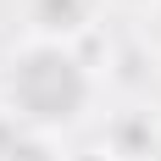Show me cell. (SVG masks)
I'll list each match as a JSON object with an SVG mask.
<instances>
[{
  "instance_id": "obj_1",
  "label": "cell",
  "mask_w": 161,
  "mask_h": 161,
  "mask_svg": "<svg viewBox=\"0 0 161 161\" xmlns=\"http://www.w3.org/2000/svg\"><path fill=\"white\" fill-rule=\"evenodd\" d=\"M89 95H95L89 67H83L61 39H33L28 50L11 56L6 106H11V117H22L33 133H50V128L78 122L83 106H89Z\"/></svg>"
},
{
  "instance_id": "obj_2",
  "label": "cell",
  "mask_w": 161,
  "mask_h": 161,
  "mask_svg": "<svg viewBox=\"0 0 161 161\" xmlns=\"http://www.w3.org/2000/svg\"><path fill=\"white\" fill-rule=\"evenodd\" d=\"M89 6H95V0H33V22H39L45 39H56V33H83L89 28Z\"/></svg>"
},
{
  "instance_id": "obj_3",
  "label": "cell",
  "mask_w": 161,
  "mask_h": 161,
  "mask_svg": "<svg viewBox=\"0 0 161 161\" xmlns=\"http://www.w3.org/2000/svg\"><path fill=\"white\" fill-rule=\"evenodd\" d=\"M0 161H61V156L45 145V133H28V139H11Z\"/></svg>"
},
{
  "instance_id": "obj_6",
  "label": "cell",
  "mask_w": 161,
  "mask_h": 161,
  "mask_svg": "<svg viewBox=\"0 0 161 161\" xmlns=\"http://www.w3.org/2000/svg\"><path fill=\"white\" fill-rule=\"evenodd\" d=\"M150 161H161V150H156V156H150Z\"/></svg>"
},
{
  "instance_id": "obj_5",
  "label": "cell",
  "mask_w": 161,
  "mask_h": 161,
  "mask_svg": "<svg viewBox=\"0 0 161 161\" xmlns=\"http://www.w3.org/2000/svg\"><path fill=\"white\" fill-rule=\"evenodd\" d=\"M83 161H106V156H83Z\"/></svg>"
},
{
  "instance_id": "obj_4",
  "label": "cell",
  "mask_w": 161,
  "mask_h": 161,
  "mask_svg": "<svg viewBox=\"0 0 161 161\" xmlns=\"http://www.w3.org/2000/svg\"><path fill=\"white\" fill-rule=\"evenodd\" d=\"M156 45H161V11H156Z\"/></svg>"
}]
</instances>
